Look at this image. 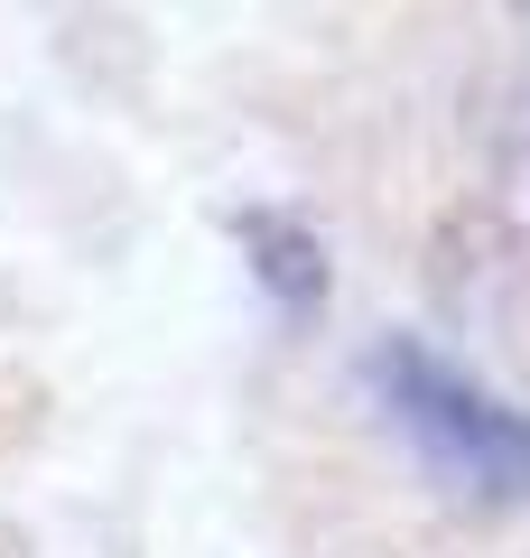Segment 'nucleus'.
<instances>
[{"instance_id": "nucleus-1", "label": "nucleus", "mask_w": 530, "mask_h": 558, "mask_svg": "<svg viewBox=\"0 0 530 558\" xmlns=\"http://www.w3.org/2000/svg\"><path fill=\"white\" fill-rule=\"evenodd\" d=\"M373 391L392 410V428L437 465L447 484L484 502H530V410L493 400L474 373H456L437 344L392 336L373 344Z\"/></svg>"}, {"instance_id": "nucleus-2", "label": "nucleus", "mask_w": 530, "mask_h": 558, "mask_svg": "<svg viewBox=\"0 0 530 558\" xmlns=\"http://www.w3.org/2000/svg\"><path fill=\"white\" fill-rule=\"evenodd\" d=\"M242 252H252L261 289H270L289 317H308V307L326 299V252H316L308 223H289V215H242Z\"/></svg>"}]
</instances>
